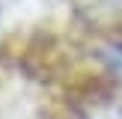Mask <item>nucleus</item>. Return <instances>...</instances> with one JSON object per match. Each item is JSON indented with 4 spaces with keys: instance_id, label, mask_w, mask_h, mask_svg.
Here are the masks:
<instances>
[{
    "instance_id": "nucleus-1",
    "label": "nucleus",
    "mask_w": 122,
    "mask_h": 119,
    "mask_svg": "<svg viewBox=\"0 0 122 119\" xmlns=\"http://www.w3.org/2000/svg\"><path fill=\"white\" fill-rule=\"evenodd\" d=\"M89 119H122V113L119 110H101V113H95V116H89Z\"/></svg>"
}]
</instances>
